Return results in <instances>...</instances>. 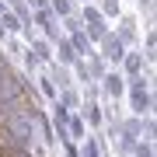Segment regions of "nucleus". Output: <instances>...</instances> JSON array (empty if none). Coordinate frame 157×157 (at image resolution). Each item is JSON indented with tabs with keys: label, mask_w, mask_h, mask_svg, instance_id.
Returning a JSON list of instances; mask_svg holds the SVG:
<instances>
[{
	"label": "nucleus",
	"mask_w": 157,
	"mask_h": 157,
	"mask_svg": "<svg viewBox=\"0 0 157 157\" xmlns=\"http://www.w3.org/2000/svg\"><path fill=\"white\" fill-rule=\"evenodd\" d=\"M126 98H129V115L143 119L154 115V77H129L126 80Z\"/></svg>",
	"instance_id": "f257e3e1"
},
{
	"label": "nucleus",
	"mask_w": 157,
	"mask_h": 157,
	"mask_svg": "<svg viewBox=\"0 0 157 157\" xmlns=\"http://www.w3.org/2000/svg\"><path fill=\"white\" fill-rule=\"evenodd\" d=\"M119 73L129 80V77H154V67L143 59V52L140 49H129L126 56H122V63H119Z\"/></svg>",
	"instance_id": "f03ea898"
},
{
	"label": "nucleus",
	"mask_w": 157,
	"mask_h": 157,
	"mask_svg": "<svg viewBox=\"0 0 157 157\" xmlns=\"http://www.w3.org/2000/svg\"><path fill=\"white\" fill-rule=\"evenodd\" d=\"M4 11H7V4H4V0H0V14H4Z\"/></svg>",
	"instance_id": "a211bd4d"
},
{
	"label": "nucleus",
	"mask_w": 157,
	"mask_h": 157,
	"mask_svg": "<svg viewBox=\"0 0 157 157\" xmlns=\"http://www.w3.org/2000/svg\"><path fill=\"white\" fill-rule=\"evenodd\" d=\"M101 157H112V154H101Z\"/></svg>",
	"instance_id": "aec40b11"
},
{
	"label": "nucleus",
	"mask_w": 157,
	"mask_h": 157,
	"mask_svg": "<svg viewBox=\"0 0 157 157\" xmlns=\"http://www.w3.org/2000/svg\"><path fill=\"white\" fill-rule=\"evenodd\" d=\"M56 105H63L67 112H80L84 101H80V91H77V87H63L59 94H56Z\"/></svg>",
	"instance_id": "0eeeda50"
},
{
	"label": "nucleus",
	"mask_w": 157,
	"mask_h": 157,
	"mask_svg": "<svg viewBox=\"0 0 157 157\" xmlns=\"http://www.w3.org/2000/svg\"><path fill=\"white\" fill-rule=\"evenodd\" d=\"M59 150H63V157H80V154H77V143H70V140H63Z\"/></svg>",
	"instance_id": "f3484780"
},
{
	"label": "nucleus",
	"mask_w": 157,
	"mask_h": 157,
	"mask_svg": "<svg viewBox=\"0 0 157 157\" xmlns=\"http://www.w3.org/2000/svg\"><path fill=\"white\" fill-rule=\"evenodd\" d=\"M94 52H98V56H101V59L108 63V70H119V63H122V56H126L129 49H126V45H122V42L115 39L112 32H108V35H105V42H101V45H98Z\"/></svg>",
	"instance_id": "7ed1b4c3"
},
{
	"label": "nucleus",
	"mask_w": 157,
	"mask_h": 157,
	"mask_svg": "<svg viewBox=\"0 0 157 157\" xmlns=\"http://www.w3.org/2000/svg\"><path fill=\"white\" fill-rule=\"evenodd\" d=\"M0 25H4V32H7V35H14V39H17V35L25 32V25L17 21V17H14L11 11H4V14H0Z\"/></svg>",
	"instance_id": "ddd939ff"
},
{
	"label": "nucleus",
	"mask_w": 157,
	"mask_h": 157,
	"mask_svg": "<svg viewBox=\"0 0 157 157\" xmlns=\"http://www.w3.org/2000/svg\"><path fill=\"white\" fill-rule=\"evenodd\" d=\"M21 63H25V70H28V73H39V70H42V63H39V59H35V56H32V52H28V49H25V52H21ZM28 73H25V77H28Z\"/></svg>",
	"instance_id": "2eb2a0df"
},
{
	"label": "nucleus",
	"mask_w": 157,
	"mask_h": 157,
	"mask_svg": "<svg viewBox=\"0 0 157 157\" xmlns=\"http://www.w3.org/2000/svg\"><path fill=\"white\" fill-rule=\"evenodd\" d=\"M73 4H87V0H73Z\"/></svg>",
	"instance_id": "6ab92c4d"
},
{
	"label": "nucleus",
	"mask_w": 157,
	"mask_h": 157,
	"mask_svg": "<svg viewBox=\"0 0 157 157\" xmlns=\"http://www.w3.org/2000/svg\"><path fill=\"white\" fill-rule=\"evenodd\" d=\"M129 157H157V154H154V143H147V140H140V143L133 147V154H129Z\"/></svg>",
	"instance_id": "dca6fc26"
},
{
	"label": "nucleus",
	"mask_w": 157,
	"mask_h": 157,
	"mask_svg": "<svg viewBox=\"0 0 157 157\" xmlns=\"http://www.w3.org/2000/svg\"><path fill=\"white\" fill-rule=\"evenodd\" d=\"M154 136H157V119L154 115H143V136H140V140L154 143Z\"/></svg>",
	"instance_id": "4468645a"
},
{
	"label": "nucleus",
	"mask_w": 157,
	"mask_h": 157,
	"mask_svg": "<svg viewBox=\"0 0 157 157\" xmlns=\"http://www.w3.org/2000/svg\"><path fill=\"white\" fill-rule=\"evenodd\" d=\"M63 133H67L70 143H84V140H87V126H84V119H80L77 112H70L67 126H63Z\"/></svg>",
	"instance_id": "423d86ee"
},
{
	"label": "nucleus",
	"mask_w": 157,
	"mask_h": 157,
	"mask_svg": "<svg viewBox=\"0 0 157 157\" xmlns=\"http://www.w3.org/2000/svg\"><path fill=\"white\" fill-rule=\"evenodd\" d=\"M49 14L56 21H67V17L77 14V7H73V0H49Z\"/></svg>",
	"instance_id": "9d476101"
},
{
	"label": "nucleus",
	"mask_w": 157,
	"mask_h": 157,
	"mask_svg": "<svg viewBox=\"0 0 157 157\" xmlns=\"http://www.w3.org/2000/svg\"><path fill=\"white\" fill-rule=\"evenodd\" d=\"M84 67H87V77H91V84H98V80H101V77L108 73V63L101 59L98 52H91V56L84 59Z\"/></svg>",
	"instance_id": "6e6552de"
},
{
	"label": "nucleus",
	"mask_w": 157,
	"mask_h": 157,
	"mask_svg": "<svg viewBox=\"0 0 157 157\" xmlns=\"http://www.w3.org/2000/svg\"><path fill=\"white\" fill-rule=\"evenodd\" d=\"M67 42L73 45V52H77V59H87L91 52H94V45L87 42V35H84V32H73V35H67Z\"/></svg>",
	"instance_id": "1a4fd4ad"
},
{
	"label": "nucleus",
	"mask_w": 157,
	"mask_h": 157,
	"mask_svg": "<svg viewBox=\"0 0 157 157\" xmlns=\"http://www.w3.org/2000/svg\"><path fill=\"white\" fill-rule=\"evenodd\" d=\"M98 14L105 17V21H119V17H122V4H119V0H98Z\"/></svg>",
	"instance_id": "9b49d317"
},
{
	"label": "nucleus",
	"mask_w": 157,
	"mask_h": 157,
	"mask_svg": "<svg viewBox=\"0 0 157 157\" xmlns=\"http://www.w3.org/2000/svg\"><path fill=\"white\" fill-rule=\"evenodd\" d=\"M32 80H35V91H39L42 98H49V101H56V94H59V91H56V84H52V80L45 77V73H39V77H32Z\"/></svg>",
	"instance_id": "f8f14e48"
},
{
	"label": "nucleus",
	"mask_w": 157,
	"mask_h": 157,
	"mask_svg": "<svg viewBox=\"0 0 157 157\" xmlns=\"http://www.w3.org/2000/svg\"><path fill=\"white\" fill-rule=\"evenodd\" d=\"M98 87H101V101H119V98H126V77L119 70H108L105 77L98 80Z\"/></svg>",
	"instance_id": "20e7f679"
},
{
	"label": "nucleus",
	"mask_w": 157,
	"mask_h": 157,
	"mask_svg": "<svg viewBox=\"0 0 157 157\" xmlns=\"http://www.w3.org/2000/svg\"><path fill=\"white\" fill-rule=\"evenodd\" d=\"M112 35L126 45V49H133V45L140 42V21H136L133 14H122V17H119V25L112 28Z\"/></svg>",
	"instance_id": "39448f33"
}]
</instances>
